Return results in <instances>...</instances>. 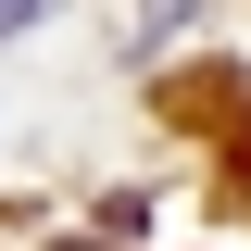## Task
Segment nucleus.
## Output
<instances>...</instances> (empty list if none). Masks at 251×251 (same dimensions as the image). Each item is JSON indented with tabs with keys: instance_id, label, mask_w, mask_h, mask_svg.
<instances>
[{
	"instance_id": "obj_1",
	"label": "nucleus",
	"mask_w": 251,
	"mask_h": 251,
	"mask_svg": "<svg viewBox=\"0 0 251 251\" xmlns=\"http://www.w3.org/2000/svg\"><path fill=\"white\" fill-rule=\"evenodd\" d=\"M38 13H50V0H0V38H25V25H38Z\"/></svg>"
}]
</instances>
